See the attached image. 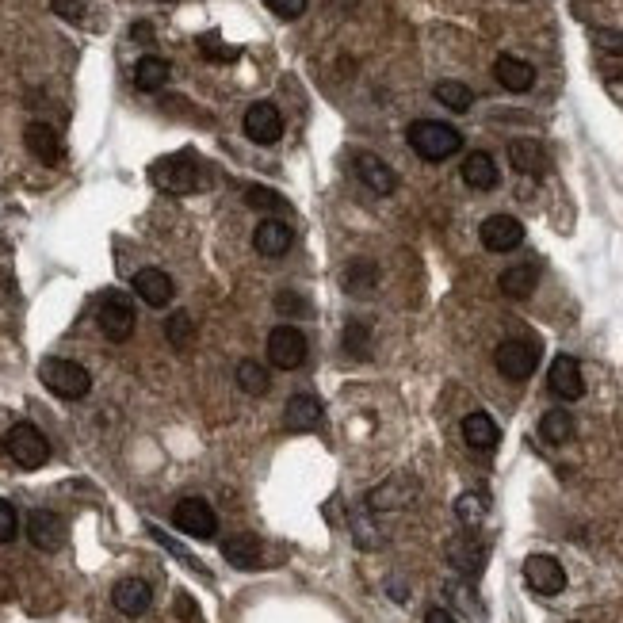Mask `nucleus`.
Returning <instances> with one entry per match:
<instances>
[{
	"label": "nucleus",
	"mask_w": 623,
	"mask_h": 623,
	"mask_svg": "<svg viewBox=\"0 0 623 623\" xmlns=\"http://www.w3.org/2000/svg\"><path fill=\"white\" fill-rule=\"evenodd\" d=\"M406 142L421 161H448L463 150V134L448 123H440V119H417L406 130Z\"/></svg>",
	"instance_id": "obj_1"
},
{
	"label": "nucleus",
	"mask_w": 623,
	"mask_h": 623,
	"mask_svg": "<svg viewBox=\"0 0 623 623\" xmlns=\"http://www.w3.org/2000/svg\"><path fill=\"white\" fill-rule=\"evenodd\" d=\"M39 379H43V387L54 398H65V402H81V398H88V390H92V375H88L85 367L73 364V360H62V356L43 360Z\"/></svg>",
	"instance_id": "obj_2"
},
{
	"label": "nucleus",
	"mask_w": 623,
	"mask_h": 623,
	"mask_svg": "<svg viewBox=\"0 0 623 623\" xmlns=\"http://www.w3.org/2000/svg\"><path fill=\"white\" fill-rule=\"evenodd\" d=\"M96 325H100V333L108 337V341L123 344L134 337V325H138V314H134V302L130 295L123 291H108L100 306H96Z\"/></svg>",
	"instance_id": "obj_3"
},
{
	"label": "nucleus",
	"mask_w": 623,
	"mask_h": 623,
	"mask_svg": "<svg viewBox=\"0 0 623 623\" xmlns=\"http://www.w3.org/2000/svg\"><path fill=\"white\" fill-rule=\"evenodd\" d=\"M4 452L12 455L16 467H23V471H39V467H46V459H50V444H46V436L35 425L20 421V425H12V432L4 436Z\"/></svg>",
	"instance_id": "obj_4"
},
{
	"label": "nucleus",
	"mask_w": 623,
	"mask_h": 623,
	"mask_svg": "<svg viewBox=\"0 0 623 623\" xmlns=\"http://www.w3.org/2000/svg\"><path fill=\"white\" fill-rule=\"evenodd\" d=\"M150 180L169 195H192L199 188V165L192 153H176V157H161L150 169Z\"/></svg>",
	"instance_id": "obj_5"
},
{
	"label": "nucleus",
	"mask_w": 623,
	"mask_h": 623,
	"mask_svg": "<svg viewBox=\"0 0 623 623\" xmlns=\"http://www.w3.org/2000/svg\"><path fill=\"white\" fill-rule=\"evenodd\" d=\"M494 364L509 383H524V379H532V371H536L539 348L532 341H520V337L501 341L494 348Z\"/></svg>",
	"instance_id": "obj_6"
},
{
	"label": "nucleus",
	"mask_w": 623,
	"mask_h": 623,
	"mask_svg": "<svg viewBox=\"0 0 623 623\" xmlns=\"http://www.w3.org/2000/svg\"><path fill=\"white\" fill-rule=\"evenodd\" d=\"M306 356H310V344L302 337V329H295V325H276V329L268 333V360H272V367L295 371V367L306 364Z\"/></svg>",
	"instance_id": "obj_7"
},
{
	"label": "nucleus",
	"mask_w": 623,
	"mask_h": 623,
	"mask_svg": "<svg viewBox=\"0 0 623 623\" xmlns=\"http://www.w3.org/2000/svg\"><path fill=\"white\" fill-rule=\"evenodd\" d=\"M172 524L192 539H215V532H218V516L203 497H184V501H176Z\"/></svg>",
	"instance_id": "obj_8"
},
{
	"label": "nucleus",
	"mask_w": 623,
	"mask_h": 623,
	"mask_svg": "<svg viewBox=\"0 0 623 623\" xmlns=\"http://www.w3.org/2000/svg\"><path fill=\"white\" fill-rule=\"evenodd\" d=\"M524 581L536 589L539 597H559L562 589H566V570L551 555H528L524 559Z\"/></svg>",
	"instance_id": "obj_9"
},
{
	"label": "nucleus",
	"mask_w": 623,
	"mask_h": 623,
	"mask_svg": "<svg viewBox=\"0 0 623 623\" xmlns=\"http://www.w3.org/2000/svg\"><path fill=\"white\" fill-rule=\"evenodd\" d=\"M478 237H482V245L490 253H513L524 241V222L513 215H490L478 226Z\"/></svg>",
	"instance_id": "obj_10"
},
{
	"label": "nucleus",
	"mask_w": 623,
	"mask_h": 623,
	"mask_svg": "<svg viewBox=\"0 0 623 623\" xmlns=\"http://www.w3.org/2000/svg\"><path fill=\"white\" fill-rule=\"evenodd\" d=\"M245 138L249 142H257V146H276L283 138V115L276 111V104H253V108L245 111Z\"/></svg>",
	"instance_id": "obj_11"
},
{
	"label": "nucleus",
	"mask_w": 623,
	"mask_h": 623,
	"mask_svg": "<svg viewBox=\"0 0 623 623\" xmlns=\"http://www.w3.org/2000/svg\"><path fill=\"white\" fill-rule=\"evenodd\" d=\"M448 562H452L463 578H478L486 570V562H490V547L478 536H471V532L467 536H455L448 539Z\"/></svg>",
	"instance_id": "obj_12"
},
{
	"label": "nucleus",
	"mask_w": 623,
	"mask_h": 623,
	"mask_svg": "<svg viewBox=\"0 0 623 623\" xmlns=\"http://www.w3.org/2000/svg\"><path fill=\"white\" fill-rule=\"evenodd\" d=\"M27 539L39 547V551H62L65 539H69V528H65V520L58 513H50V509H35V513L27 516Z\"/></svg>",
	"instance_id": "obj_13"
},
{
	"label": "nucleus",
	"mask_w": 623,
	"mask_h": 623,
	"mask_svg": "<svg viewBox=\"0 0 623 623\" xmlns=\"http://www.w3.org/2000/svg\"><path fill=\"white\" fill-rule=\"evenodd\" d=\"M547 387L551 394H559L562 402H578L581 394H585V375H581V364L574 356H555L551 360V371H547Z\"/></svg>",
	"instance_id": "obj_14"
},
{
	"label": "nucleus",
	"mask_w": 623,
	"mask_h": 623,
	"mask_svg": "<svg viewBox=\"0 0 623 623\" xmlns=\"http://www.w3.org/2000/svg\"><path fill=\"white\" fill-rule=\"evenodd\" d=\"M111 604L123 612V616H130V620H138V616H146L153 604V589L150 581L142 578H123L115 581V589H111Z\"/></svg>",
	"instance_id": "obj_15"
},
{
	"label": "nucleus",
	"mask_w": 623,
	"mask_h": 623,
	"mask_svg": "<svg viewBox=\"0 0 623 623\" xmlns=\"http://www.w3.org/2000/svg\"><path fill=\"white\" fill-rule=\"evenodd\" d=\"M417 494V486L409 482V478H387L383 486H375L371 494H367V509L371 513H398V509H406L409 501Z\"/></svg>",
	"instance_id": "obj_16"
},
{
	"label": "nucleus",
	"mask_w": 623,
	"mask_h": 623,
	"mask_svg": "<svg viewBox=\"0 0 623 623\" xmlns=\"http://www.w3.org/2000/svg\"><path fill=\"white\" fill-rule=\"evenodd\" d=\"M352 169H356V176H360L375 195H390L398 188V172L390 169L383 157H375V153H356V157H352Z\"/></svg>",
	"instance_id": "obj_17"
},
{
	"label": "nucleus",
	"mask_w": 623,
	"mask_h": 623,
	"mask_svg": "<svg viewBox=\"0 0 623 623\" xmlns=\"http://www.w3.org/2000/svg\"><path fill=\"white\" fill-rule=\"evenodd\" d=\"M291 241H295V230L283 222V218H264L257 230H253V249H257L260 257H283L287 249H291Z\"/></svg>",
	"instance_id": "obj_18"
},
{
	"label": "nucleus",
	"mask_w": 623,
	"mask_h": 623,
	"mask_svg": "<svg viewBox=\"0 0 623 623\" xmlns=\"http://www.w3.org/2000/svg\"><path fill=\"white\" fill-rule=\"evenodd\" d=\"M172 280L161 272V268H142V272H134V295L153 306V310H161V306H169L172 302Z\"/></svg>",
	"instance_id": "obj_19"
},
{
	"label": "nucleus",
	"mask_w": 623,
	"mask_h": 623,
	"mask_svg": "<svg viewBox=\"0 0 623 623\" xmlns=\"http://www.w3.org/2000/svg\"><path fill=\"white\" fill-rule=\"evenodd\" d=\"M222 559L230 562L234 570H257L264 562V543H260L253 532H241V536H230L222 543Z\"/></svg>",
	"instance_id": "obj_20"
},
{
	"label": "nucleus",
	"mask_w": 623,
	"mask_h": 623,
	"mask_svg": "<svg viewBox=\"0 0 623 623\" xmlns=\"http://www.w3.org/2000/svg\"><path fill=\"white\" fill-rule=\"evenodd\" d=\"M23 142H27L31 157H39L43 165H58L62 161V138H58V130L50 123H27Z\"/></svg>",
	"instance_id": "obj_21"
},
{
	"label": "nucleus",
	"mask_w": 623,
	"mask_h": 623,
	"mask_svg": "<svg viewBox=\"0 0 623 623\" xmlns=\"http://www.w3.org/2000/svg\"><path fill=\"white\" fill-rule=\"evenodd\" d=\"M494 77L497 85L509 88V92H528L536 85V65L524 62V58H513V54H501L494 62Z\"/></svg>",
	"instance_id": "obj_22"
},
{
	"label": "nucleus",
	"mask_w": 623,
	"mask_h": 623,
	"mask_svg": "<svg viewBox=\"0 0 623 623\" xmlns=\"http://www.w3.org/2000/svg\"><path fill=\"white\" fill-rule=\"evenodd\" d=\"M463 440L474 452H494L501 444V429H497V421L490 413H467L463 417Z\"/></svg>",
	"instance_id": "obj_23"
},
{
	"label": "nucleus",
	"mask_w": 623,
	"mask_h": 623,
	"mask_svg": "<svg viewBox=\"0 0 623 623\" xmlns=\"http://www.w3.org/2000/svg\"><path fill=\"white\" fill-rule=\"evenodd\" d=\"M283 417H287V429L291 432H314L322 425L325 409L314 394H295V398L287 402V409H283Z\"/></svg>",
	"instance_id": "obj_24"
},
{
	"label": "nucleus",
	"mask_w": 623,
	"mask_h": 623,
	"mask_svg": "<svg viewBox=\"0 0 623 623\" xmlns=\"http://www.w3.org/2000/svg\"><path fill=\"white\" fill-rule=\"evenodd\" d=\"M509 165L524 176H543L551 161H547V150L536 138H516V142H509Z\"/></svg>",
	"instance_id": "obj_25"
},
{
	"label": "nucleus",
	"mask_w": 623,
	"mask_h": 623,
	"mask_svg": "<svg viewBox=\"0 0 623 623\" xmlns=\"http://www.w3.org/2000/svg\"><path fill=\"white\" fill-rule=\"evenodd\" d=\"M463 184L474 188V192H494L497 180H501V172H497L494 157L490 153H467V161H463Z\"/></svg>",
	"instance_id": "obj_26"
},
{
	"label": "nucleus",
	"mask_w": 623,
	"mask_h": 623,
	"mask_svg": "<svg viewBox=\"0 0 623 623\" xmlns=\"http://www.w3.org/2000/svg\"><path fill=\"white\" fill-rule=\"evenodd\" d=\"M539 283V264H513V268H505L501 272V295H509V299H528L532 291H536Z\"/></svg>",
	"instance_id": "obj_27"
},
{
	"label": "nucleus",
	"mask_w": 623,
	"mask_h": 623,
	"mask_svg": "<svg viewBox=\"0 0 623 623\" xmlns=\"http://www.w3.org/2000/svg\"><path fill=\"white\" fill-rule=\"evenodd\" d=\"M169 77H172V65L165 58H157V54H146V58H138V65H134V88H142V92L165 88Z\"/></svg>",
	"instance_id": "obj_28"
},
{
	"label": "nucleus",
	"mask_w": 623,
	"mask_h": 623,
	"mask_svg": "<svg viewBox=\"0 0 623 623\" xmlns=\"http://www.w3.org/2000/svg\"><path fill=\"white\" fill-rule=\"evenodd\" d=\"M444 593H448V601H452L463 616H471L474 623L486 620V608H482V601H478V593H474L471 581H448Z\"/></svg>",
	"instance_id": "obj_29"
},
{
	"label": "nucleus",
	"mask_w": 623,
	"mask_h": 623,
	"mask_svg": "<svg viewBox=\"0 0 623 623\" xmlns=\"http://www.w3.org/2000/svg\"><path fill=\"white\" fill-rule=\"evenodd\" d=\"M539 436L547 444H570L574 440V417L566 409H547L543 421H539Z\"/></svg>",
	"instance_id": "obj_30"
},
{
	"label": "nucleus",
	"mask_w": 623,
	"mask_h": 623,
	"mask_svg": "<svg viewBox=\"0 0 623 623\" xmlns=\"http://www.w3.org/2000/svg\"><path fill=\"white\" fill-rule=\"evenodd\" d=\"M344 291L348 295H364V291H371L375 283H379V268H375V260H352L348 268H344Z\"/></svg>",
	"instance_id": "obj_31"
},
{
	"label": "nucleus",
	"mask_w": 623,
	"mask_h": 623,
	"mask_svg": "<svg viewBox=\"0 0 623 623\" xmlns=\"http://www.w3.org/2000/svg\"><path fill=\"white\" fill-rule=\"evenodd\" d=\"M432 96H436V104H444V108L455 111V115L471 111V104H474V92L463 85V81H440V85L432 88Z\"/></svg>",
	"instance_id": "obj_32"
},
{
	"label": "nucleus",
	"mask_w": 623,
	"mask_h": 623,
	"mask_svg": "<svg viewBox=\"0 0 623 623\" xmlns=\"http://www.w3.org/2000/svg\"><path fill=\"white\" fill-rule=\"evenodd\" d=\"M486 513H490V501L482 494H459L455 497V520L467 528V532H474L482 520H486Z\"/></svg>",
	"instance_id": "obj_33"
},
{
	"label": "nucleus",
	"mask_w": 623,
	"mask_h": 623,
	"mask_svg": "<svg viewBox=\"0 0 623 623\" xmlns=\"http://www.w3.org/2000/svg\"><path fill=\"white\" fill-rule=\"evenodd\" d=\"M237 387L245 390V394H268L272 379H268L264 364H257V360H241V364H237Z\"/></svg>",
	"instance_id": "obj_34"
},
{
	"label": "nucleus",
	"mask_w": 623,
	"mask_h": 623,
	"mask_svg": "<svg viewBox=\"0 0 623 623\" xmlns=\"http://www.w3.org/2000/svg\"><path fill=\"white\" fill-rule=\"evenodd\" d=\"M165 337H169V344L172 348H192V341H195V325H192V314L188 310H176L172 314L169 322H165Z\"/></svg>",
	"instance_id": "obj_35"
},
{
	"label": "nucleus",
	"mask_w": 623,
	"mask_h": 623,
	"mask_svg": "<svg viewBox=\"0 0 623 623\" xmlns=\"http://www.w3.org/2000/svg\"><path fill=\"white\" fill-rule=\"evenodd\" d=\"M352 536H356V543L364 547V551H375L379 543H383V532L375 528V520H371V509H360V513H352Z\"/></svg>",
	"instance_id": "obj_36"
},
{
	"label": "nucleus",
	"mask_w": 623,
	"mask_h": 623,
	"mask_svg": "<svg viewBox=\"0 0 623 623\" xmlns=\"http://www.w3.org/2000/svg\"><path fill=\"white\" fill-rule=\"evenodd\" d=\"M344 352L367 360V352H371V329L364 322H348V329H344Z\"/></svg>",
	"instance_id": "obj_37"
},
{
	"label": "nucleus",
	"mask_w": 623,
	"mask_h": 623,
	"mask_svg": "<svg viewBox=\"0 0 623 623\" xmlns=\"http://www.w3.org/2000/svg\"><path fill=\"white\" fill-rule=\"evenodd\" d=\"M150 536L157 539V543H161L165 551H169L172 559H180V562H184V566H188V570H195V574H203V578H211V574H207V566H203V562H195L192 555H188V551H184V547H180L176 539H169V536H165L161 528H153V524H150Z\"/></svg>",
	"instance_id": "obj_38"
},
{
	"label": "nucleus",
	"mask_w": 623,
	"mask_h": 623,
	"mask_svg": "<svg viewBox=\"0 0 623 623\" xmlns=\"http://www.w3.org/2000/svg\"><path fill=\"white\" fill-rule=\"evenodd\" d=\"M245 203L257 207V211H283V207H287V199H283L280 192H272V188H249V192H245Z\"/></svg>",
	"instance_id": "obj_39"
},
{
	"label": "nucleus",
	"mask_w": 623,
	"mask_h": 623,
	"mask_svg": "<svg viewBox=\"0 0 623 623\" xmlns=\"http://www.w3.org/2000/svg\"><path fill=\"white\" fill-rule=\"evenodd\" d=\"M276 310H280L283 318H310V302L295 295V291H280L276 295Z\"/></svg>",
	"instance_id": "obj_40"
},
{
	"label": "nucleus",
	"mask_w": 623,
	"mask_h": 623,
	"mask_svg": "<svg viewBox=\"0 0 623 623\" xmlns=\"http://www.w3.org/2000/svg\"><path fill=\"white\" fill-rule=\"evenodd\" d=\"M199 50H203V58H211V62H237V50L234 46H222V39H218L215 31L199 39Z\"/></svg>",
	"instance_id": "obj_41"
},
{
	"label": "nucleus",
	"mask_w": 623,
	"mask_h": 623,
	"mask_svg": "<svg viewBox=\"0 0 623 623\" xmlns=\"http://www.w3.org/2000/svg\"><path fill=\"white\" fill-rule=\"evenodd\" d=\"M16 536H20V513L12 501L0 497V543H12Z\"/></svg>",
	"instance_id": "obj_42"
},
{
	"label": "nucleus",
	"mask_w": 623,
	"mask_h": 623,
	"mask_svg": "<svg viewBox=\"0 0 623 623\" xmlns=\"http://www.w3.org/2000/svg\"><path fill=\"white\" fill-rule=\"evenodd\" d=\"M593 43L601 46L604 54H620V58H623V31H608V27H597V31H593Z\"/></svg>",
	"instance_id": "obj_43"
},
{
	"label": "nucleus",
	"mask_w": 623,
	"mask_h": 623,
	"mask_svg": "<svg viewBox=\"0 0 623 623\" xmlns=\"http://www.w3.org/2000/svg\"><path fill=\"white\" fill-rule=\"evenodd\" d=\"M50 8L62 16V20H69V23H81L85 20V0H50Z\"/></svg>",
	"instance_id": "obj_44"
},
{
	"label": "nucleus",
	"mask_w": 623,
	"mask_h": 623,
	"mask_svg": "<svg viewBox=\"0 0 623 623\" xmlns=\"http://www.w3.org/2000/svg\"><path fill=\"white\" fill-rule=\"evenodd\" d=\"M280 20H299L302 12H306V0H264Z\"/></svg>",
	"instance_id": "obj_45"
},
{
	"label": "nucleus",
	"mask_w": 623,
	"mask_h": 623,
	"mask_svg": "<svg viewBox=\"0 0 623 623\" xmlns=\"http://www.w3.org/2000/svg\"><path fill=\"white\" fill-rule=\"evenodd\" d=\"M425 623H455V616L448 608H429V612H425Z\"/></svg>",
	"instance_id": "obj_46"
},
{
	"label": "nucleus",
	"mask_w": 623,
	"mask_h": 623,
	"mask_svg": "<svg viewBox=\"0 0 623 623\" xmlns=\"http://www.w3.org/2000/svg\"><path fill=\"white\" fill-rule=\"evenodd\" d=\"M176 608H180V616H184V620H195V604H192L188 593H180V597H176Z\"/></svg>",
	"instance_id": "obj_47"
},
{
	"label": "nucleus",
	"mask_w": 623,
	"mask_h": 623,
	"mask_svg": "<svg viewBox=\"0 0 623 623\" xmlns=\"http://www.w3.org/2000/svg\"><path fill=\"white\" fill-rule=\"evenodd\" d=\"M130 35H134V39H153V27L150 23H134V27H130Z\"/></svg>",
	"instance_id": "obj_48"
},
{
	"label": "nucleus",
	"mask_w": 623,
	"mask_h": 623,
	"mask_svg": "<svg viewBox=\"0 0 623 623\" xmlns=\"http://www.w3.org/2000/svg\"><path fill=\"white\" fill-rule=\"evenodd\" d=\"M0 452H4V440H0Z\"/></svg>",
	"instance_id": "obj_49"
},
{
	"label": "nucleus",
	"mask_w": 623,
	"mask_h": 623,
	"mask_svg": "<svg viewBox=\"0 0 623 623\" xmlns=\"http://www.w3.org/2000/svg\"><path fill=\"white\" fill-rule=\"evenodd\" d=\"M516 4H524V0H516Z\"/></svg>",
	"instance_id": "obj_50"
}]
</instances>
